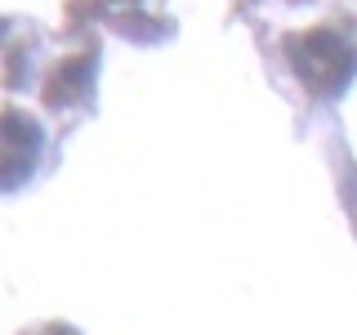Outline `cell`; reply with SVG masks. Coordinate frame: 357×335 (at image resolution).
Returning a JSON list of instances; mask_svg holds the SVG:
<instances>
[{"mask_svg": "<svg viewBox=\"0 0 357 335\" xmlns=\"http://www.w3.org/2000/svg\"><path fill=\"white\" fill-rule=\"evenodd\" d=\"M85 76H89V59H76V63H67L63 72L50 81V89H45V98H50V103H63V98H72L76 89H85Z\"/></svg>", "mask_w": 357, "mask_h": 335, "instance_id": "1", "label": "cell"}]
</instances>
